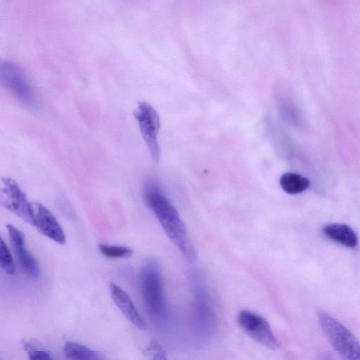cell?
Wrapping results in <instances>:
<instances>
[{
	"label": "cell",
	"mask_w": 360,
	"mask_h": 360,
	"mask_svg": "<svg viewBox=\"0 0 360 360\" xmlns=\"http://www.w3.org/2000/svg\"><path fill=\"white\" fill-rule=\"evenodd\" d=\"M1 205L8 210L32 226L34 217V205L32 204L26 194L17 182L10 177L1 179Z\"/></svg>",
	"instance_id": "cell-6"
},
{
	"label": "cell",
	"mask_w": 360,
	"mask_h": 360,
	"mask_svg": "<svg viewBox=\"0 0 360 360\" xmlns=\"http://www.w3.org/2000/svg\"><path fill=\"white\" fill-rule=\"evenodd\" d=\"M134 115L138 122L143 139L147 145L150 154L155 162H158L160 150L158 134L160 122L158 112L146 101L139 102L134 110Z\"/></svg>",
	"instance_id": "cell-5"
},
{
	"label": "cell",
	"mask_w": 360,
	"mask_h": 360,
	"mask_svg": "<svg viewBox=\"0 0 360 360\" xmlns=\"http://www.w3.org/2000/svg\"><path fill=\"white\" fill-rule=\"evenodd\" d=\"M237 322L243 331L251 339L270 349L278 347V342L268 321L262 315L249 310H241Z\"/></svg>",
	"instance_id": "cell-7"
},
{
	"label": "cell",
	"mask_w": 360,
	"mask_h": 360,
	"mask_svg": "<svg viewBox=\"0 0 360 360\" xmlns=\"http://www.w3.org/2000/svg\"><path fill=\"white\" fill-rule=\"evenodd\" d=\"M1 84L18 101L29 108H36L37 100L34 91L24 70L13 61L4 60L0 63Z\"/></svg>",
	"instance_id": "cell-4"
},
{
	"label": "cell",
	"mask_w": 360,
	"mask_h": 360,
	"mask_svg": "<svg viewBox=\"0 0 360 360\" xmlns=\"http://www.w3.org/2000/svg\"><path fill=\"white\" fill-rule=\"evenodd\" d=\"M6 228L14 254L20 268L27 276L37 279L40 276L39 266L34 257L25 246L23 233L10 224H7Z\"/></svg>",
	"instance_id": "cell-8"
},
{
	"label": "cell",
	"mask_w": 360,
	"mask_h": 360,
	"mask_svg": "<svg viewBox=\"0 0 360 360\" xmlns=\"http://www.w3.org/2000/svg\"><path fill=\"white\" fill-rule=\"evenodd\" d=\"M98 250L103 256L110 259L127 258L133 254L131 248L117 245L100 243Z\"/></svg>",
	"instance_id": "cell-14"
},
{
	"label": "cell",
	"mask_w": 360,
	"mask_h": 360,
	"mask_svg": "<svg viewBox=\"0 0 360 360\" xmlns=\"http://www.w3.org/2000/svg\"><path fill=\"white\" fill-rule=\"evenodd\" d=\"M146 360H167V354L156 340H152L143 349Z\"/></svg>",
	"instance_id": "cell-17"
},
{
	"label": "cell",
	"mask_w": 360,
	"mask_h": 360,
	"mask_svg": "<svg viewBox=\"0 0 360 360\" xmlns=\"http://www.w3.org/2000/svg\"><path fill=\"white\" fill-rule=\"evenodd\" d=\"M280 186L287 193L298 194L310 186V181L305 176L295 172H286L280 178Z\"/></svg>",
	"instance_id": "cell-13"
},
{
	"label": "cell",
	"mask_w": 360,
	"mask_h": 360,
	"mask_svg": "<svg viewBox=\"0 0 360 360\" xmlns=\"http://www.w3.org/2000/svg\"><path fill=\"white\" fill-rule=\"evenodd\" d=\"M320 326L342 360H360V342L337 319L324 311L318 313Z\"/></svg>",
	"instance_id": "cell-3"
},
{
	"label": "cell",
	"mask_w": 360,
	"mask_h": 360,
	"mask_svg": "<svg viewBox=\"0 0 360 360\" xmlns=\"http://www.w3.org/2000/svg\"><path fill=\"white\" fill-rule=\"evenodd\" d=\"M143 199L168 238L185 259L191 263L195 262L197 252L186 227L177 210L160 188L152 182L147 184L143 191Z\"/></svg>",
	"instance_id": "cell-1"
},
{
	"label": "cell",
	"mask_w": 360,
	"mask_h": 360,
	"mask_svg": "<svg viewBox=\"0 0 360 360\" xmlns=\"http://www.w3.org/2000/svg\"><path fill=\"white\" fill-rule=\"evenodd\" d=\"M112 301L125 318L138 329L145 331L147 325L137 311L129 295L119 285L111 283L109 285Z\"/></svg>",
	"instance_id": "cell-10"
},
{
	"label": "cell",
	"mask_w": 360,
	"mask_h": 360,
	"mask_svg": "<svg viewBox=\"0 0 360 360\" xmlns=\"http://www.w3.org/2000/svg\"><path fill=\"white\" fill-rule=\"evenodd\" d=\"M63 352L68 360H105L96 351L73 341L65 342Z\"/></svg>",
	"instance_id": "cell-12"
},
{
	"label": "cell",
	"mask_w": 360,
	"mask_h": 360,
	"mask_svg": "<svg viewBox=\"0 0 360 360\" xmlns=\"http://www.w3.org/2000/svg\"><path fill=\"white\" fill-rule=\"evenodd\" d=\"M140 290L148 314L155 319L166 313V301L160 267L153 258L147 259L140 272Z\"/></svg>",
	"instance_id": "cell-2"
},
{
	"label": "cell",
	"mask_w": 360,
	"mask_h": 360,
	"mask_svg": "<svg viewBox=\"0 0 360 360\" xmlns=\"http://www.w3.org/2000/svg\"><path fill=\"white\" fill-rule=\"evenodd\" d=\"M34 205V217L32 226L48 238L58 244H65V232L53 214L41 203L37 202Z\"/></svg>",
	"instance_id": "cell-9"
},
{
	"label": "cell",
	"mask_w": 360,
	"mask_h": 360,
	"mask_svg": "<svg viewBox=\"0 0 360 360\" xmlns=\"http://www.w3.org/2000/svg\"><path fill=\"white\" fill-rule=\"evenodd\" d=\"M323 234L333 241L347 248H354L358 243L354 230L347 224L341 223L327 224L322 228Z\"/></svg>",
	"instance_id": "cell-11"
},
{
	"label": "cell",
	"mask_w": 360,
	"mask_h": 360,
	"mask_svg": "<svg viewBox=\"0 0 360 360\" xmlns=\"http://www.w3.org/2000/svg\"><path fill=\"white\" fill-rule=\"evenodd\" d=\"M22 345L27 352L29 360H52L50 353L29 340H23Z\"/></svg>",
	"instance_id": "cell-16"
},
{
	"label": "cell",
	"mask_w": 360,
	"mask_h": 360,
	"mask_svg": "<svg viewBox=\"0 0 360 360\" xmlns=\"http://www.w3.org/2000/svg\"><path fill=\"white\" fill-rule=\"evenodd\" d=\"M323 360H333L330 356H326Z\"/></svg>",
	"instance_id": "cell-18"
},
{
	"label": "cell",
	"mask_w": 360,
	"mask_h": 360,
	"mask_svg": "<svg viewBox=\"0 0 360 360\" xmlns=\"http://www.w3.org/2000/svg\"><path fill=\"white\" fill-rule=\"evenodd\" d=\"M0 266L7 274H15V265L11 250L2 238L0 243Z\"/></svg>",
	"instance_id": "cell-15"
}]
</instances>
